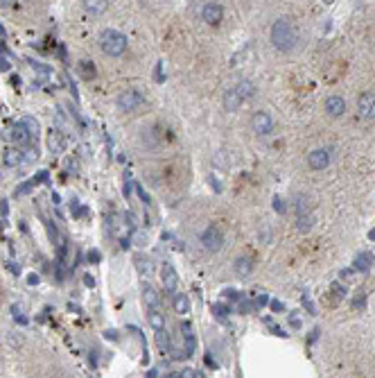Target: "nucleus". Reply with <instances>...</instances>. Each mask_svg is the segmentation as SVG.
<instances>
[{"label":"nucleus","instance_id":"21","mask_svg":"<svg viewBox=\"0 0 375 378\" xmlns=\"http://www.w3.org/2000/svg\"><path fill=\"white\" fill-rule=\"evenodd\" d=\"M82 5H84V9H86L88 14H102V11L107 9L109 2H104V0H84Z\"/></svg>","mask_w":375,"mask_h":378},{"label":"nucleus","instance_id":"7","mask_svg":"<svg viewBox=\"0 0 375 378\" xmlns=\"http://www.w3.org/2000/svg\"><path fill=\"white\" fill-rule=\"evenodd\" d=\"M251 127H253V132L258 134V136H269V134L273 132V118H271V113H267V111H255L253 118H251Z\"/></svg>","mask_w":375,"mask_h":378},{"label":"nucleus","instance_id":"31","mask_svg":"<svg viewBox=\"0 0 375 378\" xmlns=\"http://www.w3.org/2000/svg\"><path fill=\"white\" fill-rule=\"evenodd\" d=\"M86 260H88V263H100V260H102V254H100L98 249H91L86 254Z\"/></svg>","mask_w":375,"mask_h":378},{"label":"nucleus","instance_id":"25","mask_svg":"<svg viewBox=\"0 0 375 378\" xmlns=\"http://www.w3.org/2000/svg\"><path fill=\"white\" fill-rule=\"evenodd\" d=\"M312 226H314V220H312V215H301V217H296V229H298V231L307 233Z\"/></svg>","mask_w":375,"mask_h":378},{"label":"nucleus","instance_id":"46","mask_svg":"<svg viewBox=\"0 0 375 378\" xmlns=\"http://www.w3.org/2000/svg\"><path fill=\"white\" fill-rule=\"evenodd\" d=\"M165 378H181V374H176V372H170V374H167Z\"/></svg>","mask_w":375,"mask_h":378},{"label":"nucleus","instance_id":"18","mask_svg":"<svg viewBox=\"0 0 375 378\" xmlns=\"http://www.w3.org/2000/svg\"><path fill=\"white\" fill-rule=\"evenodd\" d=\"M147 322H149V326L154 331H165V317H163V313L158 308L147 313Z\"/></svg>","mask_w":375,"mask_h":378},{"label":"nucleus","instance_id":"27","mask_svg":"<svg viewBox=\"0 0 375 378\" xmlns=\"http://www.w3.org/2000/svg\"><path fill=\"white\" fill-rule=\"evenodd\" d=\"M195 349H197V338L192 335V338H185V349H183V356H188L190 358L192 354H195Z\"/></svg>","mask_w":375,"mask_h":378},{"label":"nucleus","instance_id":"9","mask_svg":"<svg viewBox=\"0 0 375 378\" xmlns=\"http://www.w3.org/2000/svg\"><path fill=\"white\" fill-rule=\"evenodd\" d=\"M357 111H360L362 118L375 120V93L360 95V100H357Z\"/></svg>","mask_w":375,"mask_h":378},{"label":"nucleus","instance_id":"35","mask_svg":"<svg viewBox=\"0 0 375 378\" xmlns=\"http://www.w3.org/2000/svg\"><path fill=\"white\" fill-rule=\"evenodd\" d=\"M181 331H183L185 338H192V335H195V333H192V324H190V322H183V324H181Z\"/></svg>","mask_w":375,"mask_h":378},{"label":"nucleus","instance_id":"2","mask_svg":"<svg viewBox=\"0 0 375 378\" xmlns=\"http://www.w3.org/2000/svg\"><path fill=\"white\" fill-rule=\"evenodd\" d=\"M253 91H255L253 84L249 82V79H242L240 84H235L233 89H229L224 93V109L226 111H238V109L253 95Z\"/></svg>","mask_w":375,"mask_h":378},{"label":"nucleus","instance_id":"49","mask_svg":"<svg viewBox=\"0 0 375 378\" xmlns=\"http://www.w3.org/2000/svg\"><path fill=\"white\" fill-rule=\"evenodd\" d=\"M0 179H2V177H0Z\"/></svg>","mask_w":375,"mask_h":378},{"label":"nucleus","instance_id":"8","mask_svg":"<svg viewBox=\"0 0 375 378\" xmlns=\"http://www.w3.org/2000/svg\"><path fill=\"white\" fill-rule=\"evenodd\" d=\"M199 14L208 25H217L222 18H224V7H222L220 2H204Z\"/></svg>","mask_w":375,"mask_h":378},{"label":"nucleus","instance_id":"40","mask_svg":"<svg viewBox=\"0 0 375 378\" xmlns=\"http://www.w3.org/2000/svg\"><path fill=\"white\" fill-rule=\"evenodd\" d=\"M181 378H197V376H195V372H192L190 367H185L183 372H181Z\"/></svg>","mask_w":375,"mask_h":378},{"label":"nucleus","instance_id":"45","mask_svg":"<svg viewBox=\"0 0 375 378\" xmlns=\"http://www.w3.org/2000/svg\"><path fill=\"white\" fill-rule=\"evenodd\" d=\"M91 363H93V365H98V354H95V351L91 354Z\"/></svg>","mask_w":375,"mask_h":378},{"label":"nucleus","instance_id":"28","mask_svg":"<svg viewBox=\"0 0 375 378\" xmlns=\"http://www.w3.org/2000/svg\"><path fill=\"white\" fill-rule=\"evenodd\" d=\"M206 179H208V184L213 186V190H215V192H222V190H224V188H222V182H220L217 177H215L213 172H208V175H206Z\"/></svg>","mask_w":375,"mask_h":378},{"label":"nucleus","instance_id":"32","mask_svg":"<svg viewBox=\"0 0 375 378\" xmlns=\"http://www.w3.org/2000/svg\"><path fill=\"white\" fill-rule=\"evenodd\" d=\"M133 188H136V192H138V197H140V199H142V201H145V204H149V201H151V199H149V195H147V192H145V188H142V186H140V184H133Z\"/></svg>","mask_w":375,"mask_h":378},{"label":"nucleus","instance_id":"12","mask_svg":"<svg viewBox=\"0 0 375 378\" xmlns=\"http://www.w3.org/2000/svg\"><path fill=\"white\" fill-rule=\"evenodd\" d=\"M326 113L332 116V118H341V116L346 113V102H344V98H341V95H330V98L326 100Z\"/></svg>","mask_w":375,"mask_h":378},{"label":"nucleus","instance_id":"3","mask_svg":"<svg viewBox=\"0 0 375 378\" xmlns=\"http://www.w3.org/2000/svg\"><path fill=\"white\" fill-rule=\"evenodd\" d=\"M100 45L109 57H120L127 50V36L118 30H104L100 34Z\"/></svg>","mask_w":375,"mask_h":378},{"label":"nucleus","instance_id":"22","mask_svg":"<svg viewBox=\"0 0 375 378\" xmlns=\"http://www.w3.org/2000/svg\"><path fill=\"white\" fill-rule=\"evenodd\" d=\"M156 347L161 349L163 354H167V351H170L172 349V342H170V335H167V331H156Z\"/></svg>","mask_w":375,"mask_h":378},{"label":"nucleus","instance_id":"10","mask_svg":"<svg viewBox=\"0 0 375 378\" xmlns=\"http://www.w3.org/2000/svg\"><path fill=\"white\" fill-rule=\"evenodd\" d=\"M133 265H136V272L142 281H147L149 276H154V260L145 254H138L133 256Z\"/></svg>","mask_w":375,"mask_h":378},{"label":"nucleus","instance_id":"5","mask_svg":"<svg viewBox=\"0 0 375 378\" xmlns=\"http://www.w3.org/2000/svg\"><path fill=\"white\" fill-rule=\"evenodd\" d=\"M332 161V150L330 148H319V150H312L307 154V166L312 170H326Z\"/></svg>","mask_w":375,"mask_h":378},{"label":"nucleus","instance_id":"38","mask_svg":"<svg viewBox=\"0 0 375 378\" xmlns=\"http://www.w3.org/2000/svg\"><path fill=\"white\" fill-rule=\"evenodd\" d=\"M224 297H226V299H238L240 292H238V290H233V288H226L224 290Z\"/></svg>","mask_w":375,"mask_h":378},{"label":"nucleus","instance_id":"39","mask_svg":"<svg viewBox=\"0 0 375 378\" xmlns=\"http://www.w3.org/2000/svg\"><path fill=\"white\" fill-rule=\"evenodd\" d=\"M163 61H158V64H156V82H163Z\"/></svg>","mask_w":375,"mask_h":378},{"label":"nucleus","instance_id":"13","mask_svg":"<svg viewBox=\"0 0 375 378\" xmlns=\"http://www.w3.org/2000/svg\"><path fill=\"white\" fill-rule=\"evenodd\" d=\"M161 279H163V285H165V290L167 292H174L176 290V270L170 265V263H163V267H161Z\"/></svg>","mask_w":375,"mask_h":378},{"label":"nucleus","instance_id":"37","mask_svg":"<svg viewBox=\"0 0 375 378\" xmlns=\"http://www.w3.org/2000/svg\"><path fill=\"white\" fill-rule=\"evenodd\" d=\"M251 310H253L251 301H240V313H251Z\"/></svg>","mask_w":375,"mask_h":378},{"label":"nucleus","instance_id":"1","mask_svg":"<svg viewBox=\"0 0 375 378\" xmlns=\"http://www.w3.org/2000/svg\"><path fill=\"white\" fill-rule=\"evenodd\" d=\"M271 43L280 52H292L298 43V30L289 18H278L271 25Z\"/></svg>","mask_w":375,"mask_h":378},{"label":"nucleus","instance_id":"17","mask_svg":"<svg viewBox=\"0 0 375 378\" xmlns=\"http://www.w3.org/2000/svg\"><path fill=\"white\" fill-rule=\"evenodd\" d=\"M48 148L52 152H64L66 150V138L61 136V132H50L48 134Z\"/></svg>","mask_w":375,"mask_h":378},{"label":"nucleus","instance_id":"42","mask_svg":"<svg viewBox=\"0 0 375 378\" xmlns=\"http://www.w3.org/2000/svg\"><path fill=\"white\" fill-rule=\"evenodd\" d=\"M27 283L29 285H36V283H39V274H29L27 276Z\"/></svg>","mask_w":375,"mask_h":378},{"label":"nucleus","instance_id":"19","mask_svg":"<svg viewBox=\"0 0 375 378\" xmlns=\"http://www.w3.org/2000/svg\"><path fill=\"white\" fill-rule=\"evenodd\" d=\"M174 310L179 315H188L190 313V297L188 295H174Z\"/></svg>","mask_w":375,"mask_h":378},{"label":"nucleus","instance_id":"41","mask_svg":"<svg viewBox=\"0 0 375 378\" xmlns=\"http://www.w3.org/2000/svg\"><path fill=\"white\" fill-rule=\"evenodd\" d=\"M289 324H292V329H301V319L292 315V317H289Z\"/></svg>","mask_w":375,"mask_h":378},{"label":"nucleus","instance_id":"4","mask_svg":"<svg viewBox=\"0 0 375 378\" xmlns=\"http://www.w3.org/2000/svg\"><path fill=\"white\" fill-rule=\"evenodd\" d=\"M201 245L208 251H220L224 247V233L217 224H210L201 231Z\"/></svg>","mask_w":375,"mask_h":378},{"label":"nucleus","instance_id":"47","mask_svg":"<svg viewBox=\"0 0 375 378\" xmlns=\"http://www.w3.org/2000/svg\"><path fill=\"white\" fill-rule=\"evenodd\" d=\"M369 238H371V240H375V229H371V231H369Z\"/></svg>","mask_w":375,"mask_h":378},{"label":"nucleus","instance_id":"24","mask_svg":"<svg viewBox=\"0 0 375 378\" xmlns=\"http://www.w3.org/2000/svg\"><path fill=\"white\" fill-rule=\"evenodd\" d=\"M371 258H373L371 254H360V256L355 258V263H353V270H357V272H369Z\"/></svg>","mask_w":375,"mask_h":378},{"label":"nucleus","instance_id":"14","mask_svg":"<svg viewBox=\"0 0 375 378\" xmlns=\"http://www.w3.org/2000/svg\"><path fill=\"white\" fill-rule=\"evenodd\" d=\"M142 301H145V306H147L149 310H156V308H158V304H161V297H158V292H156L154 285L142 283Z\"/></svg>","mask_w":375,"mask_h":378},{"label":"nucleus","instance_id":"43","mask_svg":"<svg viewBox=\"0 0 375 378\" xmlns=\"http://www.w3.org/2000/svg\"><path fill=\"white\" fill-rule=\"evenodd\" d=\"M267 301H269V299H267V295H260L258 299H255V306H264Z\"/></svg>","mask_w":375,"mask_h":378},{"label":"nucleus","instance_id":"16","mask_svg":"<svg viewBox=\"0 0 375 378\" xmlns=\"http://www.w3.org/2000/svg\"><path fill=\"white\" fill-rule=\"evenodd\" d=\"M233 270L238 276H249L253 272V260L249 258V256H238L233 263Z\"/></svg>","mask_w":375,"mask_h":378},{"label":"nucleus","instance_id":"44","mask_svg":"<svg viewBox=\"0 0 375 378\" xmlns=\"http://www.w3.org/2000/svg\"><path fill=\"white\" fill-rule=\"evenodd\" d=\"M84 283H86V285H95V281H93L91 274H86V276H84Z\"/></svg>","mask_w":375,"mask_h":378},{"label":"nucleus","instance_id":"48","mask_svg":"<svg viewBox=\"0 0 375 378\" xmlns=\"http://www.w3.org/2000/svg\"><path fill=\"white\" fill-rule=\"evenodd\" d=\"M0 34H5V27H2V25H0Z\"/></svg>","mask_w":375,"mask_h":378},{"label":"nucleus","instance_id":"20","mask_svg":"<svg viewBox=\"0 0 375 378\" xmlns=\"http://www.w3.org/2000/svg\"><path fill=\"white\" fill-rule=\"evenodd\" d=\"M310 208H312L310 197H307V195H296V217H301V215H312Z\"/></svg>","mask_w":375,"mask_h":378},{"label":"nucleus","instance_id":"36","mask_svg":"<svg viewBox=\"0 0 375 378\" xmlns=\"http://www.w3.org/2000/svg\"><path fill=\"white\" fill-rule=\"evenodd\" d=\"M271 310H273V313H283V310H285V304H283V301H278V299H273V301H271Z\"/></svg>","mask_w":375,"mask_h":378},{"label":"nucleus","instance_id":"6","mask_svg":"<svg viewBox=\"0 0 375 378\" xmlns=\"http://www.w3.org/2000/svg\"><path fill=\"white\" fill-rule=\"evenodd\" d=\"M116 104H118V109H120V111L129 113V111H133V109H138L142 104V95L138 93V91H133V89L122 91V93L118 95Z\"/></svg>","mask_w":375,"mask_h":378},{"label":"nucleus","instance_id":"23","mask_svg":"<svg viewBox=\"0 0 375 378\" xmlns=\"http://www.w3.org/2000/svg\"><path fill=\"white\" fill-rule=\"evenodd\" d=\"M20 123H23V127L27 129V132H29V136H32V138H36V136H39L41 125H39V120H36V118H32V116H25V118L20 120Z\"/></svg>","mask_w":375,"mask_h":378},{"label":"nucleus","instance_id":"33","mask_svg":"<svg viewBox=\"0 0 375 378\" xmlns=\"http://www.w3.org/2000/svg\"><path fill=\"white\" fill-rule=\"evenodd\" d=\"M213 310H215L217 317H226V315H229V306H222V304H215Z\"/></svg>","mask_w":375,"mask_h":378},{"label":"nucleus","instance_id":"29","mask_svg":"<svg viewBox=\"0 0 375 378\" xmlns=\"http://www.w3.org/2000/svg\"><path fill=\"white\" fill-rule=\"evenodd\" d=\"M364 304H366V292H364V290H360V292H357V297L353 299V308L362 310V308H364Z\"/></svg>","mask_w":375,"mask_h":378},{"label":"nucleus","instance_id":"15","mask_svg":"<svg viewBox=\"0 0 375 378\" xmlns=\"http://www.w3.org/2000/svg\"><path fill=\"white\" fill-rule=\"evenodd\" d=\"M5 166H7V168H18V166H25L23 148H7V150H5Z\"/></svg>","mask_w":375,"mask_h":378},{"label":"nucleus","instance_id":"11","mask_svg":"<svg viewBox=\"0 0 375 378\" xmlns=\"http://www.w3.org/2000/svg\"><path fill=\"white\" fill-rule=\"evenodd\" d=\"M5 136L9 138L11 143H16V145H23V148H27V143L32 141V136H29V132L23 127V123H20V120L14 125V127L9 129V134H5Z\"/></svg>","mask_w":375,"mask_h":378},{"label":"nucleus","instance_id":"30","mask_svg":"<svg viewBox=\"0 0 375 378\" xmlns=\"http://www.w3.org/2000/svg\"><path fill=\"white\" fill-rule=\"evenodd\" d=\"M273 211H278V213H285V211H287L283 197H273Z\"/></svg>","mask_w":375,"mask_h":378},{"label":"nucleus","instance_id":"26","mask_svg":"<svg viewBox=\"0 0 375 378\" xmlns=\"http://www.w3.org/2000/svg\"><path fill=\"white\" fill-rule=\"evenodd\" d=\"M131 240L136 247H147V242H149V236H147L145 231H133L131 233Z\"/></svg>","mask_w":375,"mask_h":378},{"label":"nucleus","instance_id":"34","mask_svg":"<svg viewBox=\"0 0 375 378\" xmlns=\"http://www.w3.org/2000/svg\"><path fill=\"white\" fill-rule=\"evenodd\" d=\"M332 292L337 295V299H341V297L346 295V288H344V285H339V283H332Z\"/></svg>","mask_w":375,"mask_h":378}]
</instances>
